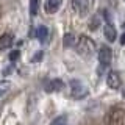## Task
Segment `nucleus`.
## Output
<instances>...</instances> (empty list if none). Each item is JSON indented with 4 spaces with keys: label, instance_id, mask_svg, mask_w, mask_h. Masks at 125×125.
I'll list each match as a JSON object with an SVG mask.
<instances>
[{
    "label": "nucleus",
    "instance_id": "0eeeda50",
    "mask_svg": "<svg viewBox=\"0 0 125 125\" xmlns=\"http://www.w3.org/2000/svg\"><path fill=\"white\" fill-rule=\"evenodd\" d=\"M103 33H105V38H106L109 42H114V41H116V38H117V31H116V27L113 25V23H109V22L105 23V27H103Z\"/></svg>",
    "mask_w": 125,
    "mask_h": 125
},
{
    "label": "nucleus",
    "instance_id": "6e6552de",
    "mask_svg": "<svg viewBox=\"0 0 125 125\" xmlns=\"http://www.w3.org/2000/svg\"><path fill=\"white\" fill-rule=\"evenodd\" d=\"M13 44H14V36L11 33H3L2 36H0V52L10 49Z\"/></svg>",
    "mask_w": 125,
    "mask_h": 125
},
{
    "label": "nucleus",
    "instance_id": "1a4fd4ad",
    "mask_svg": "<svg viewBox=\"0 0 125 125\" xmlns=\"http://www.w3.org/2000/svg\"><path fill=\"white\" fill-rule=\"evenodd\" d=\"M62 0H45V5H44V10L47 14H55L58 10H60Z\"/></svg>",
    "mask_w": 125,
    "mask_h": 125
},
{
    "label": "nucleus",
    "instance_id": "f03ea898",
    "mask_svg": "<svg viewBox=\"0 0 125 125\" xmlns=\"http://www.w3.org/2000/svg\"><path fill=\"white\" fill-rule=\"evenodd\" d=\"M69 86H70V95H72V99L81 100V99H84V97H88L89 89L81 80H70Z\"/></svg>",
    "mask_w": 125,
    "mask_h": 125
},
{
    "label": "nucleus",
    "instance_id": "20e7f679",
    "mask_svg": "<svg viewBox=\"0 0 125 125\" xmlns=\"http://www.w3.org/2000/svg\"><path fill=\"white\" fill-rule=\"evenodd\" d=\"M108 120L109 125H125V111L122 108H113Z\"/></svg>",
    "mask_w": 125,
    "mask_h": 125
},
{
    "label": "nucleus",
    "instance_id": "9d476101",
    "mask_svg": "<svg viewBox=\"0 0 125 125\" xmlns=\"http://www.w3.org/2000/svg\"><path fill=\"white\" fill-rule=\"evenodd\" d=\"M36 38L41 44L47 42V39H49V28H47L45 25H39L38 30H36Z\"/></svg>",
    "mask_w": 125,
    "mask_h": 125
},
{
    "label": "nucleus",
    "instance_id": "9b49d317",
    "mask_svg": "<svg viewBox=\"0 0 125 125\" xmlns=\"http://www.w3.org/2000/svg\"><path fill=\"white\" fill-rule=\"evenodd\" d=\"M75 44H77V38L73 33H66L62 36V45L64 47H73Z\"/></svg>",
    "mask_w": 125,
    "mask_h": 125
},
{
    "label": "nucleus",
    "instance_id": "6ab92c4d",
    "mask_svg": "<svg viewBox=\"0 0 125 125\" xmlns=\"http://www.w3.org/2000/svg\"><path fill=\"white\" fill-rule=\"evenodd\" d=\"M94 2H95V0H86V3H88V6H89V8L94 5Z\"/></svg>",
    "mask_w": 125,
    "mask_h": 125
},
{
    "label": "nucleus",
    "instance_id": "7ed1b4c3",
    "mask_svg": "<svg viewBox=\"0 0 125 125\" xmlns=\"http://www.w3.org/2000/svg\"><path fill=\"white\" fill-rule=\"evenodd\" d=\"M97 58H99V62L102 67H106V66L111 64V60H113V50L109 49L108 45H102L99 53H97Z\"/></svg>",
    "mask_w": 125,
    "mask_h": 125
},
{
    "label": "nucleus",
    "instance_id": "f257e3e1",
    "mask_svg": "<svg viewBox=\"0 0 125 125\" xmlns=\"http://www.w3.org/2000/svg\"><path fill=\"white\" fill-rule=\"evenodd\" d=\"M75 49H77L78 55H81V56H84V58H89L95 53V42H94L91 38H88L86 34H81V36H78V39H77Z\"/></svg>",
    "mask_w": 125,
    "mask_h": 125
},
{
    "label": "nucleus",
    "instance_id": "4468645a",
    "mask_svg": "<svg viewBox=\"0 0 125 125\" xmlns=\"http://www.w3.org/2000/svg\"><path fill=\"white\" fill-rule=\"evenodd\" d=\"M100 23H102L100 17H99V16H94V17L91 19V22H89V30L95 31V30H97V28H99V27H100Z\"/></svg>",
    "mask_w": 125,
    "mask_h": 125
},
{
    "label": "nucleus",
    "instance_id": "dca6fc26",
    "mask_svg": "<svg viewBox=\"0 0 125 125\" xmlns=\"http://www.w3.org/2000/svg\"><path fill=\"white\" fill-rule=\"evenodd\" d=\"M19 56H21V52H19V50H13V52L10 53V60L11 61H16Z\"/></svg>",
    "mask_w": 125,
    "mask_h": 125
},
{
    "label": "nucleus",
    "instance_id": "423d86ee",
    "mask_svg": "<svg viewBox=\"0 0 125 125\" xmlns=\"http://www.w3.org/2000/svg\"><path fill=\"white\" fill-rule=\"evenodd\" d=\"M64 89V81L60 78H53L45 84V92H60Z\"/></svg>",
    "mask_w": 125,
    "mask_h": 125
},
{
    "label": "nucleus",
    "instance_id": "39448f33",
    "mask_svg": "<svg viewBox=\"0 0 125 125\" xmlns=\"http://www.w3.org/2000/svg\"><path fill=\"white\" fill-rule=\"evenodd\" d=\"M106 84H108V88H111V89H119L120 86H122V77H120V73L117 72V70H111V72H108Z\"/></svg>",
    "mask_w": 125,
    "mask_h": 125
},
{
    "label": "nucleus",
    "instance_id": "f3484780",
    "mask_svg": "<svg viewBox=\"0 0 125 125\" xmlns=\"http://www.w3.org/2000/svg\"><path fill=\"white\" fill-rule=\"evenodd\" d=\"M42 56H44V53H42V52H38V53L33 56V60H31V61L36 62V61H39V60H42Z\"/></svg>",
    "mask_w": 125,
    "mask_h": 125
},
{
    "label": "nucleus",
    "instance_id": "2eb2a0df",
    "mask_svg": "<svg viewBox=\"0 0 125 125\" xmlns=\"http://www.w3.org/2000/svg\"><path fill=\"white\" fill-rule=\"evenodd\" d=\"M38 10H39V0H30V14L33 17L38 14Z\"/></svg>",
    "mask_w": 125,
    "mask_h": 125
},
{
    "label": "nucleus",
    "instance_id": "ddd939ff",
    "mask_svg": "<svg viewBox=\"0 0 125 125\" xmlns=\"http://www.w3.org/2000/svg\"><path fill=\"white\" fill-rule=\"evenodd\" d=\"M50 125H67V116H66V114H61V116L55 117Z\"/></svg>",
    "mask_w": 125,
    "mask_h": 125
},
{
    "label": "nucleus",
    "instance_id": "f8f14e48",
    "mask_svg": "<svg viewBox=\"0 0 125 125\" xmlns=\"http://www.w3.org/2000/svg\"><path fill=\"white\" fill-rule=\"evenodd\" d=\"M11 89V81L8 80H0V97H3L5 94Z\"/></svg>",
    "mask_w": 125,
    "mask_h": 125
},
{
    "label": "nucleus",
    "instance_id": "aec40b11",
    "mask_svg": "<svg viewBox=\"0 0 125 125\" xmlns=\"http://www.w3.org/2000/svg\"><path fill=\"white\" fill-rule=\"evenodd\" d=\"M122 95H124V99H125V86H124V89H122Z\"/></svg>",
    "mask_w": 125,
    "mask_h": 125
},
{
    "label": "nucleus",
    "instance_id": "a211bd4d",
    "mask_svg": "<svg viewBox=\"0 0 125 125\" xmlns=\"http://www.w3.org/2000/svg\"><path fill=\"white\" fill-rule=\"evenodd\" d=\"M120 44H122V45H125V33L122 34V36H120Z\"/></svg>",
    "mask_w": 125,
    "mask_h": 125
}]
</instances>
